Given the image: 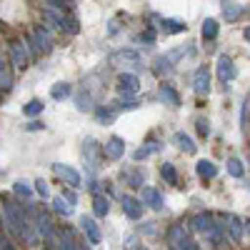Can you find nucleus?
I'll list each match as a JSON object with an SVG mask.
<instances>
[{
    "label": "nucleus",
    "instance_id": "ea45409f",
    "mask_svg": "<svg viewBox=\"0 0 250 250\" xmlns=\"http://www.w3.org/2000/svg\"><path fill=\"white\" fill-rule=\"evenodd\" d=\"M248 110H250V103L245 100V103H243V113H240V120H243V125H245V120H248Z\"/></svg>",
    "mask_w": 250,
    "mask_h": 250
},
{
    "label": "nucleus",
    "instance_id": "2f4dec72",
    "mask_svg": "<svg viewBox=\"0 0 250 250\" xmlns=\"http://www.w3.org/2000/svg\"><path fill=\"white\" fill-rule=\"evenodd\" d=\"M58 240H60V248H68V250L78 248V245H75V240H73V235H70L68 230H60V238H58Z\"/></svg>",
    "mask_w": 250,
    "mask_h": 250
},
{
    "label": "nucleus",
    "instance_id": "0eeeda50",
    "mask_svg": "<svg viewBox=\"0 0 250 250\" xmlns=\"http://www.w3.org/2000/svg\"><path fill=\"white\" fill-rule=\"evenodd\" d=\"M100 155H103V145H100L95 138H88V140H85V163L90 165V170H98Z\"/></svg>",
    "mask_w": 250,
    "mask_h": 250
},
{
    "label": "nucleus",
    "instance_id": "dca6fc26",
    "mask_svg": "<svg viewBox=\"0 0 250 250\" xmlns=\"http://www.w3.org/2000/svg\"><path fill=\"white\" fill-rule=\"evenodd\" d=\"M175 143H178V148H180L183 153H190V155H193V153L198 150V145L193 143V138H190V135H185L183 130L175 133Z\"/></svg>",
    "mask_w": 250,
    "mask_h": 250
},
{
    "label": "nucleus",
    "instance_id": "c85d7f7f",
    "mask_svg": "<svg viewBox=\"0 0 250 250\" xmlns=\"http://www.w3.org/2000/svg\"><path fill=\"white\" fill-rule=\"evenodd\" d=\"M13 190H15V195H20V198H25V200H28V198L33 195V188H30L28 183H23V180H18V183H15V188H13Z\"/></svg>",
    "mask_w": 250,
    "mask_h": 250
},
{
    "label": "nucleus",
    "instance_id": "79ce46f5",
    "mask_svg": "<svg viewBox=\"0 0 250 250\" xmlns=\"http://www.w3.org/2000/svg\"><path fill=\"white\" fill-rule=\"evenodd\" d=\"M0 248H8V250H10V248H13V243H10V240H3V238H0Z\"/></svg>",
    "mask_w": 250,
    "mask_h": 250
},
{
    "label": "nucleus",
    "instance_id": "72a5a7b5",
    "mask_svg": "<svg viewBox=\"0 0 250 250\" xmlns=\"http://www.w3.org/2000/svg\"><path fill=\"white\" fill-rule=\"evenodd\" d=\"M128 180H130V185H133V188H143V183H145L143 173H128Z\"/></svg>",
    "mask_w": 250,
    "mask_h": 250
},
{
    "label": "nucleus",
    "instance_id": "1a4fd4ad",
    "mask_svg": "<svg viewBox=\"0 0 250 250\" xmlns=\"http://www.w3.org/2000/svg\"><path fill=\"white\" fill-rule=\"evenodd\" d=\"M218 78L223 80V83H230V80H235V75H238V70H235V65H233V60L228 58V55H220L218 58Z\"/></svg>",
    "mask_w": 250,
    "mask_h": 250
},
{
    "label": "nucleus",
    "instance_id": "a878e982",
    "mask_svg": "<svg viewBox=\"0 0 250 250\" xmlns=\"http://www.w3.org/2000/svg\"><path fill=\"white\" fill-rule=\"evenodd\" d=\"M170 70H173L170 58H155V73H158V75H168Z\"/></svg>",
    "mask_w": 250,
    "mask_h": 250
},
{
    "label": "nucleus",
    "instance_id": "4468645a",
    "mask_svg": "<svg viewBox=\"0 0 250 250\" xmlns=\"http://www.w3.org/2000/svg\"><path fill=\"white\" fill-rule=\"evenodd\" d=\"M160 30L165 35H175V33H185L188 25L183 23V20H175V18H163L160 20Z\"/></svg>",
    "mask_w": 250,
    "mask_h": 250
},
{
    "label": "nucleus",
    "instance_id": "473e14b6",
    "mask_svg": "<svg viewBox=\"0 0 250 250\" xmlns=\"http://www.w3.org/2000/svg\"><path fill=\"white\" fill-rule=\"evenodd\" d=\"M195 125H198V133H200L203 138H208V135H210V123H208L205 118H200Z\"/></svg>",
    "mask_w": 250,
    "mask_h": 250
},
{
    "label": "nucleus",
    "instance_id": "6ab92c4d",
    "mask_svg": "<svg viewBox=\"0 0 250 250\" xmlns=\"http://www.w3.org/2000/svg\"><path fill=\"white\" fill-rule=\"evenodd\" d=\"M70 93H73L70 83H55V85L50 88V95H53V100H65Z\"/></svg>",
    "mask_w": 250,
    "mask_h": 250
},
{
    "label": "nucleus",
    "instance_id": "e433bc0d",
    "mask_svg": "<svg viewBox=\"0 0 250 250\" xmlns=\"http://www.w3.org/2000/svg\"><path fill=\"white\" fill-rule=\"evenodd\" d=\"M140 105V103H135V100H125V103H120V105H115V108H120V110H135Z\"/></svg>",
    "mask_w": 250,
    "mask_h": 250
},
{
    "label": "nucleus",
    "instance_id": "b1692460",
    "mask_svg": "<svg viewBox=\"0 0 250 250\" xmlns=\"http://www.w3.org/2000/svg\"><path fill=\"white\" fill-rule=\"evenodd\" d=\"M160 175L165 178V183H168V185H178V173H175V165L173 163H163Z\"/></svg>",
    "mask_w": 250,
    "mask_h": 250
},
{
    "label": "nucleus",
    "instance_id": "37998d69",
    "mask_svg": "<svg viewBox=\"0 0 250 250\" xmlns=\"http://www.w3.org/2000/svg\"><path fill=\"white\" fill-rule=\"evenodd\" d=\"M243 35H245V40H248V43H250V25L245 28V33H243Z\"/></svg>",
    "mask_w": 250,
    "mask_h": 250
},
{
    "label": "nucleus",
    "instance_id": "aec40b11",
    "mask_svg": "<svg viewBox=\"0 0 250 250\" xmlns=\"http://www.w3.org/2000/svg\"><path fill=\"white\" fill-rule=\"evenodd\" d=\"M203 38L205 40H215L218 38V20H213V18H205V23H203Z\"/></svg>",
    "mask_w": 250,
    "mask_h": 250
},
{
    "label": "nucleus",
    "instance_id": "393cba45",
    "mask_svg": "<svg viewBox=\"0 0 250 250\" xmlns=\"http://www.w3.org/2000/svg\"><path fill=\"white\" fill-rule=\"evenodd\" d=\"M240 13H243V8H240V5H235V3H225V5H223V18L228 20V23L238 20V18H240Z\"/></svg>",
    "mask_w": 250,
    "mask_h": 250
},
{
    "label": "nucleus",
    "instance_id": "7c9ffc66",
    "mask_svg": "<svg viewBox=\"0 0 250 250\" xmlns=\"http://www.w3.org/2000/svg\"><path fill=\"white\" fill-rule=\"evenodd\" d=\"M78 110H85V113L93 110V98L88 93L85 95H78Z\"/></svg>",
    "mask_w": 250,
    "mask_h": 250
},
{
    "label": "nucleus",
    "instance_id": "6e6552de",
    "mask_svg": "<svg viewBox=\"0 0 250 250\" xmlns=\"http://www.w3.org/2000/svg\"><path fill=\"white\" fill-rule=\"evenodd\" d=\"M10 55H13V62L20 70H25L30 65V50H28L25 43H13L10 45Z\"/></svg>",
    "mask_w": 250,
    "mask_h": 250
},
{
    "label": "nucleus",
    "instance_id": "ddd939ff",
    "mask_svg": "<svg viewBox=\"0 0 250 250\" xmlns=\"http://www.w3.org/2000/svg\"><path fill=\"white\" fill-rule=\"evenodd\" d=\"M143 205H150L153 210H163L165 200H163V195L155 190V188H143Z\"/></svg>",
    "mask_w": 250,
    "mask_h": 250
},
{
    "label": "nucleus",
    "instance_id": "c03bdc74",
    "mask_svg": "<svg viewBox=\"0 0 250 250\" xmlns=\"http://www.w3.org/2000/svg\"><path fill=\"white\" fill-rule=\"evenodd\" d=\"M245 230L250 233V220H245Z\"/></svg>",
    "mask_w": 250,
    "mask_h": 250
},
{
    "label": "nucleus",
    "instance_id": "20e7f679",
    "mask_svg": "<svg viewBox=\"0 0 250 250\" xmlns=\"http://www.w3.org/2000/svg\"><path fill=\"white\" fill-rule=\"evenodd\" d=\"M190 225H193L195 233H203V235H210L213 230H218V223H215V218L210 213H198L190 220Z\"/></svg>",
    "mask_w": 250,
    "mask_h": 250
},
{
    "label": "nucleus",
    "instance_id": "f257e3e1",
    "mask_svg": "<svg viewBox=\"0 0 250 250\" xmlns=\"http://www.w3.org/2000/svg\"><path fill=\"white\" fill-rule=\"evenodd\" d=\"M110 65H118V68H143V58L138 50H118L108 58Z\"/></svg>",
    "mask_w": 250,
    "mask_h": 250
},
{
    "label": "nucleus",
    "instance_id": "c756f323",
    "mask_svg": "<svg viewBox=\"0 0 250 250\" xmlns=\"http://www.w3.org/2000/svg\"><path fill=\"white\" fill-rule=\"evenodd\" d=\"M155 150H158V145H148V148H138V150L133 153V158H135V160H145V158H150Z\"/></svg>",
    "mask_w": 250,
    "mask_h": 250
},
{
    "label": "nucleus",
    "instance_id": "f3484780",
    "mask_svg": "<svg viewBox=\"0 0 250 250\" xmlns=\"http://www.w3.org/2000/svg\"><path fill=\"white\" fill-rule=\"evenodd\" d=\"M158 95H160L163 103H168V105H173V108L180 105V98H178V93H175L170 85H160V93H158Z\"/></svg>",
    "mask_w": 250,
    "mask_h": 250
},
{
    "label": "nucleus",
    "instance_id": "f03ea898",
    "mask_svg": "<svg viewBox=\"0 0 250 250\" xmlns=\"http://www.w3.org/2000/svg\"><path fill=\"white\" fill-rule=\"evenodd\" d=\"M168 238H170V245L178 248V250H195V248H198V243H193L190 238H188L185 225H173L170 233H168Z\"/></svg>",
    "mask_w": 250,
    "mask_h": 250
},
{
    "label": "nucleus",
    "instance_id": "4be33fe9",
    "mask_svg": "<svg viewBox=\"0 0 250 250\" xmlns=\"http://www.w3.org/2000/svg\"><path fill=\"white\" fill-rule=\"evenodd\" d=\"M53 208H55V213L65 215V218H68V215H73V205H70V200H68V198H62V195L53 200Z\"/></svg>",
    "mask_w": 250,
    "mask_h": 250
},
{
    "label": "nucleus",
    "instance_id": "423d86ee",
    "mask_svg": "<svg viewBox=\"0 0 250 250\" xmlns=\"http://www.w3.org/2000/svg\"><path fill=\"white\" fill-rule=\"evenodd\" d=\"M125 155V140L113 135L105 145H103V158H108V160H120Z\"/></svg>",
    "mask_w": 250,
    "mask_h": 250
},
{
    "label": "nucleus",
    "instance_id": "f704fd0d",
    "mask_svg": "<svg viewBox=\"0 0 250 250\" xmlns=\"http://www.w3.org/2000/svg\"><path fill=\"white\" fill-rule=\"evenodd\" d=\"M95 115H98V120H100V123H110V120L115 118V113H113V110H95Z\"/></svg>",
    "mask_w": 250,
    "mask_h": 250
},
{
    "label": "nucleus",
    "instance_id": "c9c22d12",
    "mask_svg": "<svg viewBox=\"0 0 250 250\" xmlns=\"http://www.w3.org/2000/svg\"><path fill=\"white\" fill-rule=\"evenodd\" d=\"M35 190L43 195V198H48V193H50V188H48V183L45 180H35Z\"/></svg>",
    "mask_w": 250,
    "mask_h": 250
},
{
    "label": "nucleus",
    "instance_id": "58836bf2",
    "mask_svg": "<svg viewBox=\"0 0 250 250\" xmlns=\"http://www.w3.org/2000/svg\"><path fill=\"white\" fill-rule=\"evenodd\" d=\"M50 3V8H55V10H65V0H48Z\"/></svg>",
    "mask_w": 250,
    "mask_h": 250
},
{
    "label": "nucleus",
    "instance_id": "a19ab883",
    "mask_svg": "<svg viewBox=\"0 0 250 250\" xmlns=\"http://www.w3.org/2000/svg\"><path fill=\"white\" fill-rule=\"evenodd\" d=\"M40 128H43V123H38V120H35V123H30V125H28V130H40Z\"/></svg>",
    "mask_w": 250,
    "mask_h": 250
},
{
    "label": "nucleus",
    "instance_id": "412c9836",
    "mask_svg": "<svg viewBox=\"0 0 250 250\" xmlns=\"http://www.w3.org/2000/svg\"><path fill=\"white\" fill-rule=\"evenodd\" d=\"M10 85H13V73L5 62L0 60V90H10Z\"/></svg>",
    "mask_w": 250,
    "mask_h": 250
},
{
    "label": "nucleus",
    "instance_id": "f8f14e48",
    "mask_svg": "<svg viewBox=\"0 0 250 250\" xmlns=\"http://www.w3.org/2000/svg\"><path fill=\"white\" fill-rule=\"evenodd\" d=\"M53 170H55V175H60L68 185H73V188H78V185H80V175H78V170H73V168H70V165L55 163V165H53Z\"/></svg>",
    "mask_w": 250,
    "mask_h": 250
},
{
    "label": "nucleus",
    "instance_id": "9d476101",
    "mask_svg": "<svg viewBox=\"0 0 250 250\" xmlns=\"http://www.w3.org/2000/svg\"><path fill=\"white\" fill-rule=\"evenodd\" d=\"M123 210L128 218L133 220H140L143 218V200L133 198V195H123Z\"/></svg>",
    "mask_w": 250,
    "mask_h": 250
},
{
    "label": "nucleus",
    "instance_id": "5701e85b",
    "mask_svg": "<svg viewBox=\"0 0 250 250\" xmlns=\"http://www.w3.org/2000/svg\"><path fill=\"white\" fill-rule=\"evenodd\" d=\"M93 210H95V215H108L110 213V200L108 198H103V195H95V200H93Z\"/></svg>",
    "mask_w": 250,
    "mask_h": 250
},
{
    "label": "nucleus",
    "instance_id": "cd10ccee",
    "mask_svg": "<svg viewBox=\"0 0 250 250\" xmlns=\"http://www.w3.org/2000/svg\"><path fill=\"white\" fill-rule=\"evenodd\" d=\"M43 110H45V105H43L40 100H30L28 105H23V113H25V115H40Z\"/></svg>",
    "mask_w": 250,
    "mask_h": 250
},
{
    "label": "nucleus",
    "instance_id": "a211bd4d",
    "mask_svg": "<svg viewBox=\"0 0 250 250\" xmlns=\"http://www.w3.org/2000/svg\"><path fill=\"white\" fill-rule=\"evenodd\" d=\"M195 170H198V175L200 178H205V180H210V178H215L218 175V168L210 163V160H200L198 165H195Z\"/></svg>",
    "mask_w": 250,
    "mask_h": 250
},
{
    "label": "nucleus",
    "instance_id": "9b49d317",
    "mask_svg": "<svg viewBox=\"0 0 250 250\" xmlns=\"http://www.w3.org/2000/svg\"><path fill=\"white\" fill-rule=\"evenodd\" d=\"M223 220L228 223V225H223V228H228L230 238H233L235 243H240V240H243V233H245V223H243L240 218H235V215H225Z\"/></svg>",
    "mask_w": 250,
    "mask_h": 250
},
{
    "label": "nucleus",
    "instance_id": "2eb2a0df",
    "mask_svg": "<svg viewBox=\"0 0 250 250\" xmlns=\"http://www.w3.org/2000/svg\"><path fill=\"white\" fill-rule=\"evenodd\" d=\"M80 228L88 233L90 243H100V238H103V235H100V230H98V225H95V220H93V218L83 215V218H80Z\"/></svg>",
    "mask_w": 250,
    "mask_h": 250
},
{
    "label": "nucleus",
    "instance_id": "7ed1b4c3",
    "mask_svg": "<svg viewBox=\"0 0 250 250\" xmlns=\"http://www.w3.org/2000/svg\"><path fill=\"white\" fill-rule=\"evenodd\" d=\"M140 90V80H138V75H133V73H123L120 78H118V93L123 95V98H130V95H135Z\"/></svg>",
    "mask_w": 250,
    "mask_h": 250
},
{
    "label": "nucleus",
    "instance_id": "4c0bfd02",
    "mask_svg": "<svg viewBox=\"0 0 250 250\" xmlns=\"http://www.w3.org/2000/svg\"><path fill=\"white\" fill-rule=\"evenodd\" d=\"M138 40H143V43H153V40H155V30H145Z\"/></svg>",
    "mask_w": 250,
    "mask_h": 250
},
{
    "label": "nucleus",
    "instance_id": "bb28decb",
    "mask_svg": "<svg viewBox=\"0 0 250 250\" xmlns=\"http://www.w3.org/2000/svg\"><path fill=\"white\" fill-rule=\"evenodd\" d=\"M228 173H230L233 178H243V173H245L243 163L238 158H230V160H228Z\"/></svg>",
    "mask_w": 250,
    "mask_h": 250
},
{
    "label": "nucleus",
    "instance_id": "39448f33",
    "mask_svg": "<svg viewBox=\"0 0 250 250\" xmlns=\"http://www.w3.org/2000/svg\"><path fill=\"white\" fill-rule=\"evenodd\" d=\"M193 90H195V95H208V90H210V70H208V65H200L195 70Z\"/></svg>",
    "mask_w": 250,
    "mask_h": 250
}]
</instances>
